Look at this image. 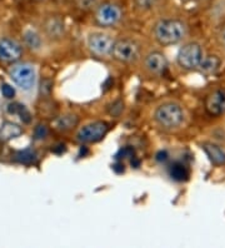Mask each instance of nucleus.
Listing matches in <instances>:
<instances>
[{
  "instance_id": "nucleus-1",
  "label": "nucleus",
  "mask_w": 225,
  "mask_h": 248,
  "mask_svg": "<svg viewBox=\"0 0 225 248\" xmlns=\"http://www.w3.org/2000/svg\"><path fill=\"white\" fill-rule=\"evenodd\" d=\"M154 38L160 46H174L184 39L186 27L177 19H163L154 25Z\"/></svg>"
},
{
  "instance_id": "nucleus-2",
  "label": "nucleus",
  "mask_w": 225,
  "mask_h": 248,
  "mask_svg": "<svg viewBox=\"0 0 225 248\" xmlns=\"http://www.w3.org/2000/svg\"><path fill=\"white\" fill-rule=\"evenodd\" d=\"M154 122L164 130H174L184 123L185 113L181 106L174 102L160 104L154 112Z\"/></svg>"
},
{
  "instance_id": "nucleus-3",
  "label": "nucleus",
  "mask_w": 225,
  "mask_h": 248,
  "mask_svg": "<svg viewBox=\"0 0 225 248\" xmlns=\"http://www.w3.org/2000/svg\"><path fill=\"white\" fill-rule=\"evenodd\" d=\"M203 57V50L198 43H188L179 49L177 62L183 69L194 70L198 69Z\"/></svg>"
},
{
  "instance_id": "nucleus-4",
  "label": "nucleus",
  "mask_w": 225,
  "mask_h": 248,
  "mask_svg": "<svg viewBox=\"0 0 225 248\" xmlns=\"http://www.w3.org/2000/svg\"><path fill=\"white\" fill-rule=\"evenodd\" d=\"M109 124L106 122L98 121L85 124L76 133V140L81 144H89L102 140L109 132Z\"/></svg>"
},
{
  "instance_id": "nucleus-5",
  "label": "nucleus",
  "mask_w": 225,
  "mask_h": 248,
  "mask_svg": "<svg viewBox=\"0 0 225 248\" xmlns=\"http://www.w3.org/2000/svg\"><path fill=\"white\" fill-rule=\"evenodd\" d=\"M110 55L120 63H133L139 57V46L134 40L118 39L114 42Z\"/></svg>"
},
{
  "instance_id": "nucleus-6",
  "label": "nucleus",
  "mask_w": 225,
  "mask_h": 248,
  "mask_svg": "<svg viewBox=\"0 0 225 248\" xmlns=\"http://www.w3.org/2000/svg\"><path fill=\"white\" fill-rule=\"evenodd\" d=\"M13 82L23 91H30L35 85V69L31 64H18L10 70Z\"/></svg>"
},
{
  "instance_id": "nucleus-7",
  "label": "nucleus",
  "mask_w": 225,
  "mask_h": 248,
  "mask_svg": "<svg viewBox=\"0 0 225 248\" xmlns=\"http://www.w3.org/2000/svg\"><path fill=\"white\" fill-rule=\"evenodd\" d=\"M115 40L105 33H91L88 36V48L98 57H106L111 54Z\"/></svg>"
},
{
  "instance_id": "nucleus-8",
  "label": "nucleus",
  "mask_w": 225,
  "mask_h": 248,
  "mask_svg": "<svg viewBox=\"0 0 225 248\" xmlns=\"http://www.w3.org/2000/svg\"><path fill=\"white\" fill-rule=\"evenodd\" d=\"M121 19V10L113 3H104L98 6L95 13V20L104 28L114 27Z\"/></svg>"
},
{
  "instance_id": "nucleus-9",
  "label": "nucleus",
  "mask_w": 225,
  "mask_h": 248,
  "mask_svg": "<svg viewBox=\"0 0 225 248\" xmlns=\"http://www.w3.org/2000/svg\"><path fill=\"white\" fill-rule=\"evenodd\" d=\"M23 54V49L15 40L9 38H0V62L15 63Z\"/></svg>"
},
{
  "instance_id": "nucleus-10",
  "label": "nucleus",
  "mask_w": 225,
  "mask_h": 248,
  "mask_svg": "<svg viewBox=\"0 0 225 248\" xmlns=\"http://www.w3.org/2000/svg\"><path fill=\"white\" fill-rule=\"evenodd\" d=\"M205 110L211 117H219L225 113V91L216 89L207 95L204 102Z\"/></svg>"
},
{
  "instance_id": "nucleus-11",
  "label": "nucleus",
  "mask_w": 225,
  "mask_h": 248,
  "mask_svg": "<svg viewBox=\"0 0 225 248\" xmlns=\"http://www.w3.org/2000/svg\"><path fill=\"white\" fill-rule=\"evenodd\" d=\"M144 68L153 76H162L168 69V61L163 53L150 52L144 58Z\"/></svg>"
},
{
  "instance_id": "nucleus-12",
  "label": "nucleus",
  "mask_w": 225,
  "mask_h": 248,
  "mask_svg": "<svg viewBox=\"0 0 225 248\" xmlns=\"http://www.w3.org/2000/svg\"><path fill=\"white\" fill-rule=\"evenodd\" d=\"M203 151L205 152V155H208L209 160L215 166H223L225 164V151L220 147V145L215 144V143H203L201 145Z\"/></svg>"
},
{
  "instance_id": "nucleus-13",
  "label": "nucleus",
  "mask_w": 225,
  "mask_h": 248,
  "mask_svg": "<svg viewBox=\"0 0 225 248\" xmlns=\"http://www.w3.org/2000/svg\"><path fill=\"white\" fill-rule=\"evenodd\" d=\"M79 124V117L76 114H72V113H68V114L60 115L55 119L54 127L57 128L60 132H69V130L74 129L76 125Z\"/></svg>"
},
{
  "instance_id": "nucleus-14",
  "label": "nucleus",
  "mask_w": 225,
  "mask_h": 248,
  "mask_svg": "<svg viewBox=\"0 0 225 248\" xmlns=\"http://www.w3.org/2000/svg\"><path fill=\"white\" fill-rule=\"evenodd\" d=\"M21 133H23V129H21V127H19L18 124L13 123V122H5L0 127V140L9 142L14 138H18Z\"/></svg>"
},
{
  "instance_id": "nucleus-15",
  "label": "nucleus",
  "mask_w": 225,
  "mask_h": 248,
  "mask_svg": "<svg viewBox=\"0 0 225 248\" xmlns=\"http://www.w3.org/2000/svg\"><path fill=\"white\" fill-rule=\"evenodd\" d=\"M220 64H222V61H220L219 57H216V55H207V57H203L198 68L200 69L201 73L210 76V74H214L216 70L219 69Z\"/></svg>"
},
{
  "instance_id": "nucleus-16",
  "label": "nucleus",
  "mask_w": 225,
  "mask_h": 248,
  "mask_svg": "<svg viewBox=\"0 0 225 248\" xmlns=\"http://www.w3.org/2000/svg\"><path fill=\"white\" fill-rule=\"evenodd\" d=\"M169 174L171 179L177 182H185L189 178V170L181 162H174L169 167Z\"/></svg>"
},
{
  "instance_id": "nucleus-17",
  "label": "nucleus",
  "mask_w": 225,
  "mask_h": 248,
  "mask_svg": "<svg viewBox=\"0 0 225 248\" xmlns=\"http://www.w3.org/2000/svg\"><path fill=\"white\" fill-rule=\"evenodd\" d=\"M45 29L50 35V38H60L61 34L64 33V25L63 21L59 20L57 18H51L46 21L45 24Z\"/></svg>"
},
{
  "instance_id": "nucleus-18",
  "label": "nucleus",
  "mask_w": 225,
  "mask_h": 248,
  "mask_svg": "<svg viewBox=\"0 0 225 248\" xmlns=\"http://www.w3.org/2000/svg\"><path fill=\"white\" fill-rule=\"evenodd\" d=\"M14 159L19 163L29 166V164L35 163L36 159H38V155H36L33 149H24V151L16 152V155H14Z\"/></svg>"
},
{
  "instance_id": "nucleus-19",
  "label": "nucleus",
  "mask_w": 225,
  "mask_h": 248,
  "mask_svg": "<svg viewBox=\"0 0 225 248\" xmlns=\"http://www.w3.org/2000/svg\"><path fill=\"white\" fill-rule=\"evenodd\" d=\"M8 112L12 113V114H16L20 117V119L24 123H29L31 117H30L29 110L27 109V107L23 106L20 103H12L8 106Z\"/></svg>"
},
{
  "instance_id": "nucleus-20",
  "label": "nucleus",
  "mask_w": 225,
  "mask_h": 248,
  "mask_svg": "<svg viewBox=\"0 0 225 248\" xmlns=\"http://www.w3.org/2000/svg\"><path fill=\"white\" fill-rule=\"evenodd\" d=\"M133 157H135V151L132 147H124V148L119 149V152H118L117 155H115L117 160L132 159Z\"/></svg>"
},
{
  "instance_id": "nucleus-21",
  "label": "nucleus",
  "mask_w": 225,
  "mask_h": 248,
  "mask_svg": "<svg viewBox=\"0 0 225 248\" xmlns=\"http://www.w3.org/2000/svg\"><path fill=\"white\" fill-rule=\"evenodd\" d=\"M25 43H27L30 48L36 49L40 46V38L35 33H33V31H28L25 34Z\"/></svg>"
},
{
  "instance_id": "nucleus-22",
  "label": "nucleus",
  "mask_w": 225,
  "mask_h": 248,
  "mask_svg": "<svg viewBox=\"0 0 225 248\" xmlns=\"http://www.w3.org/2000/svg\"><path fill=\"white\" fill-rule=\"evenodd\" d=\"M134 4L140 10H150L155 5V0H134Z\"/></svg>"
},
{
  "instance_id": "nucleus-23",
  "label": "nucleus",
  "mask_w": 225,
  "mask_h": 248,
  "mask_svg": "<svg viewBox=\"0 0 225 248\" xmlns=\"http://www.w3.org/2000/svg\"><path fill=\"white\" fill-rule=\"evenodd\" d=\"M0 91H1L3 97H5L6 99H12V98H14L15 89L13 88L12 85L8 84V83H3V84H1V88H0Z\"/></svg>"
},
{
  "instance_id": "nucleus-24",
  "label": "nucleus",
  "mask_w": 225,
  "mask_h": 248,
  "mask_svg": "<svg viewBox=\"0 0 225 248\" xmlns=\"http://www.w3.org/2000/svg\"><path fill=\"white\" fill-rule=\"evenodd\" d=\"M34 136H35L36 140H44L45 137L48 136V128L44 124H38L34 130Z\"/></svg>"
},
{
  "instance_id": "nucleus-25",
  "label": "nucleus",
  "mask_w": 225,
  "mask_h": 248,
  "mask_svg": "<svg viewBox=\"0 0 225 248\" xmlns=\"http://www.w3.org/2000/svg\"><path fill=\"white\" fill-rule=\"evenodd\" d=\"M115 110H118V113H121L123 110V102L121 100H117L114 103L111 104V107H109V113L113 115H115Z\"/></svg>"
},
{
  "instance_id": "nucleus-26",
  "label": "nucleus",
  "mask_w": 225,
  "mask_h": 248,
  "mask_svg": "<svg viewBox=\"0 0 225 248\" xmlns=\"http://www.w3.org/2000/svg\"><path fill=\"white\" fill-rule=\"evenodd\" d=\"M156 159L160 160V162H162V160H163V162H164V160L168 159V153H166V152H165V151L159 152V153L156 155Z\"/></svg>"
},
{
  "instance_id": "nucleus-27",
  "label": "nucleus",
  "mask_w": 225,
  "mask_h": 248,
  "mask_svg": "<svg viewBox=\"0 0 225 248\" xmlns=\"http://www.w3.org/2000/svg\"><path fill=\"white\" fill-rule=\"evenodd\" d=\"M219 42L225 48V25L222 28V31L219 33Z\"/></svg>"
},
{
  "instance_id": "nucleus-28",
  "label": "nucleus",
  "mask_w": 225,
  "mask_h": 248,
  "mask_svg": "<svg viewBox=\"0 0 225 248\" xmlns=\"http://www.w3.org/2000/svg\"><path fill=\"white\" fill-rule=\"evenodd\" d=\"M113 170L118 173H123L124 172V164L121 162H118L114 167H113Z\"/></svg>"
}]
</instances>
